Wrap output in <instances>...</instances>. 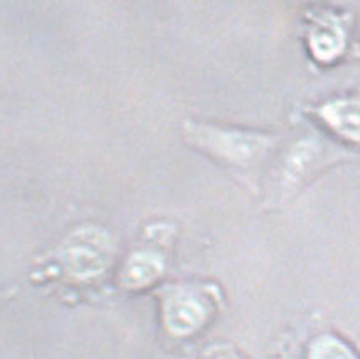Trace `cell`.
Listing matches in <instances>:
<instances>
[{
  "label": "cell",
  "instance_id": "1",
  "mask_svg": "<svg viewBox=\"0 0 360 359\" xmlns=\"http://www.w3.org/2000/svg\"><path fill=\"white\" fill-rule=\"evenodd\" d=\"M212 298L196 286H173L161 298V322L174 339L195 336L208 324Z\"/></svg>",
  "mask_w": 360,
  "mask_h": 359
},
{
  "label": "cell",
  "instance_id": "2",
  "mask_svg": "<svg viewBox=\"0 0 360 359\" xmlns=\"http://www.w3.org/2000/svg\"><path fill=\"white\" fill-rule=\"evenodd\" d=\"M196 141L200 144L210 143L213 153H221L225 158H232L233 161H244L252 158L262 149V139L252 136L238 134H213L212 129H196Z\"/></svg>",
  "mask_w": 360,
  "mask_h": 359
},
{
  "label": "cell",
  "instance_id": "3",
  "mask_svg": "<svg viewBox=\"0 0 360 359\" xmlns=\"http://www.w3.org/2000/svg\"><path fill=\"white\" fill-rule=\"evenodd\" d=\"M162 275V261L150 254L131 258L120 273V283L127 290H144L158 282Z\"/></svg>",
  "mask_w": 360,
  "mask_h": 359
},
{
  "label": "cell",
  "instance_id": "4",
  "mask_svg": "<svg viewBox=\"0 0 360 359\" xmlns=\"http://www.w3.org/2000/svg\"><path fill=\"white\" fill-rule=\"evenodd\" d=\"M328 122L349 139L360 141V102L359 100H343L323 111Z\"/></svg>",
  "mask_w": 360,
  "mask_h": 359
},
{
  "label": "cell",
  "instance_id": "5",
  "mask_svg": "<svg viewBox=\"0 0 360 359\" xmlns=\"http://www.w3.org/2000/svg\"><path fill=\"white\" fill-rule=\"evenodd\" d=\"M307 359H360L355 351L333 334H321L309 342Z\"/></svg>",
  "mask_w": 360,
  "mask_h": 359
},
{
  "label": "cell",
  "instance_id": "6",
  "mask_svg": "<svg viewBox=\"0 0 360 359\" xmlns=\"http://www.w3.org/2000/svg\"><path fill=\"white\" fill-rule=\"evenodd\" d=\"M15 294H18V288H14V286L0 290V307H4L6 303H9L11 300L15 296Z\"/></svg>",
  "mask_w": 360,
  "mask_h": 359
}]
</instances>
